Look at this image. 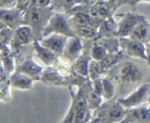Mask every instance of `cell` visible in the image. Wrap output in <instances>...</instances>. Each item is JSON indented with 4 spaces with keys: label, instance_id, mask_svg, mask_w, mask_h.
Here are the masks:
<instances>
[{
    "label": "cell",
    "instance_id": "6da1fadb",
    "mask_svg": "<svg viewBox=\"0 0 150 123\" xmlns=\"http://www.w3.org/2000/svg\"><path fill=\"white\" fill-rule=\"evenodd\" d=\"M51 9H40V8H30L22 12V25L31 27L33 31L36 40H41V33L46 27L48 20L52 16Z\"/></svg>",
    "mask_w": 150,
    "mask_h": 123
},
{
    "label": "cell",
    "instance_id": "7a4b0ae2",
    "mask_svg": "<svg viewBox=\"0 0 150 123\" xmlns=\"http://www.w3.org/2000/svg\"><path fill=\"white\" fill-rule=\"evenodd\" d=\"M52 33L65 36L68 38L76 37L69 22V17L65 14H60V12H53L52 14L51 18H49L46 25V27L42 31L41 38H43V37H46L48 35H52Z\"/></svg>",
    "mask_w": 150,
    "mask_h": 123
},
{
    "label": "cell",
    "instance_id": "3957f363",
    "mask_svg": "<svg viewBox=\"0 0 150 123\" xmlns=\"http://www.w3.org/2000/svg\"><path fill=\"white\" fill-rule=\"evenodd\" d=\"M149 83H145L140 85L138 89L134 90L132 94L126 96V97H121L117 100V103L124 110H130L134 107H139L140 105H143L148 100V95H149Z\"/></svg>",
    "mask_w": 150,
    "mask_h": 123
},
{
    "label": "cell",
    "instance_id": "277c9868",
    "mask_svg": "<svg viewBox=\"0 0 150 123\" xmlns=\"http://www.w3.org/2000/svg\"><path fill=\"white\" fill-rule=\"evenodd\" d=\"M121 21L117 23V37H120V38L128 37L137 25L146 18L145 16L134 14V12H128V14L121 15Z\"/></svg>",
    "mask_w": 150,
    "mask_h": 123
},
{
    "label": "cell",
    "instance_id": "5b68a950",
    "mask_svg": "<svg viewBox=\"0 0 150 123\" xmlns=\"http://www.w3.org/2000/svg\"><path fill=\"white\" fill-rule=\"evenodd\" d=\"M124 116H126V110L121 107L117 102L112 105H105L97 115L100 123H117L122 121Z\"/></svg>",
    "mask_w": 150,
    "mask_h": 123
},
{
    "label": "cell",
    "instance_id": "8992f818",
    "mask_svg": "<svg viewBox=\"0 0 150 123\" xmlns=\"http://www.w3.org/2000/svg\"><path fill=\"white\" fill-rule=\"evenodd\" d=\"M120 46L124 49L128 55L130 57H137V58H142L146 62H149V57H148V46L143 45L140 42L133 41L126 37V38H120Z\"/></svg>",
    "mask_w": 150,
    "mask_h": 123
},
{
    "label": "cell",
    "instance_id": "52a82bcc",
    "mask_svg": "<svg viewBox=\"0 0 150 123\" xmlns=\"http://www.w3.org/2000/svg\"><path fill=\"white\" fill-rule=\"evenodd\" d=\"M83 41L79 37H71V38H68L65 47L63 49V60L68 64L74 63L75 60L79 58V55L83 53Z\"/></svg>",
    "mask_w": 150,
    "mask_h": 123
},
{
    "label": "cell",
    "instance_id": "ba28073f",
    "mask_svg": "<svg viewBox=\"0 0 150 123\" xmlns=\"http://www.w3.org/2000/svg\"><path fill=\"white\" fill-rule=\"evenodd\" d=\"M67 41H68V37L52 33V35H48L46 37H43V38L38 40V43L42 47H45L46 49L54 53L55 55H59V54L62 55Z\"/></svg>",
    "mask_w": 150,
    "mask_h": 123
},
{
    "label": "cell",
    "instance_id": "9c48e42d",
    "mask_svg": "<svg viewBox=\"0 0 150 123\" xmlns=\"http://www.w3.org/2000/svg\"><path fill=\"white\" fill-rule=\"evenodd\" d=\"M0 21L8 28H17L22 25V12L16 8L0 9Z\"/></svg>",
    "mask_w": 150,
    "mask_h": 123
},
{
    "label": "cell",
    "instance_id": "30bf717a",
    "mask_svg": "<svg viewBox=\"0 0 150 123\" xmlns=\"http://www.w3.org/2000/svg\"><path fill=\"white\" fill-rule=\"evenodd\" d=\"M120 78L123 83H137L143 78V73L137 64L128 62V63H124L121 68Z\"/></svg>",
    "mask_w": 150,
    "mask_h": 123
},
{
    "label": "cell",
    "instance_id": "8fae6325",
    "mask_svg": "<svg viewBox=\"0 0 150 123\" xmlns=\"http://www.w3.org/2000/svg\"><path fill=\"white\" fill-rule=\"evenodd\" d=\"M17 73H21V74H25L30 78H33V79H37L40 80V75L43 71V68L37 64L36 62L32 59V57H28L26 60L21 63L17 68H15Z\"/></svg>",
    "mask_w": 150,
    "mask_h": 123
},
{
    "label": "cell",
    "instance_id": "7c38bea8",
    "mask_svg": "<svg viewBox=\"0 0 150 123\" xmlns=\"http://www.w3.org/2000/svg\"><path fill=\"white\" fill-rule=\"evenodd\" d=\"M128 122H137V123H149L150 122V111L148 106L134 107L130 110H126L124 116Z\"/></svg>",
    "mask_w": 150,
    "mask_h": 123
},
{
    "label": "cell",
    "instance_id": "4fadbf2b",
    "mask_svg": "<svg viewBox=\"0 0 150 123\" xmlns=\"http://www.w3.org/2000/svg\"><path fill=\"white\" fill-rule=\"evenodd\" d=\"M35 80H37V79L30 78V76L25 75V74H21V73L14 71L10 75V79L8 81H9V86H11V88L20 89V90H30L32 88Z\"/></svg>",
    "mask_w": 150,
    "mask_h": 123
},
{
    "label": "cell",
    "instance_id": "5bb4252c",
    "mask_svg": "<svg viewBox=\"0 0 150 123\" xmlns=\"http://www.w3.org/2000/svg\"><path fill=\"white\" fill-rule=\"evenodd\" d=\"M128 38L140 42L143 45L149 46V21L148 18H145L144 21L139 22L137 26L133 28V31L128 36Z\"/></svg>",
    "mask_w": 150,
    "mask_h": 123
},
{
    "label": "cell",
    "instance_id": "9a60e30c",
    "mask_svg": "<svg viewBox=\"0 0 150 123\" xmlns=\"http://www.w3.org/2000/svg\"><path fill=\"white\" fill-rule=\"evenodd\" d=\"M15 41L18 43L20 46H25L28 45V43H32L36 40V37L33 35V31L31 27L26 26V25H21L16 28V33H15Z\"/></svg>",
    "mask_w": 150,
    "mask_h": 123
},
{
    "label": "cell",
    "instance_id": "2e32d148",
    "mask_svg": "<svg viewBox=\"0 0 150 123\" xmlns=\"http://www.w3.org/2000/svg\"><path fill=\"white\" fill-rule=\"evenodd\" d=\"M33 47H35V52H36L37 58H38L45 65L51 66L57 62V55L54 53H52L51 51H48V49H46L45 47H42L38 43V41L33 42Z\"/></svg>",
    "mask_w": 150,
    "mask_h": 123
},
{
    "label": "cell",
    "instance_id": "e0dca14e",
    "mask_svg": "<svg viewBox=\"0 0 150 123\" xmlns=\"http://www.w3.org/2000/svg\"><path fill=\"white\" fill-rule=\"evenodd\" d=\"M71 12H73V15H71V17H69L70 25L73 23L74 26H76V27H84V26L96 27V21H93L85 11L76 10V11H71Z\"/></svg>",
    "mask_w": 150,
    "mask_h": 123
},
{
    "label": "cell",
    "instance_id": "ac0fdd59",
    "mask_svg": "<svg viewBox=\"0 0 150 123\" xmlns=\"http://www.w3.org/2000/svg\"><path fill=\"white\" fill-rule=\"evenodd\" d=\"M117 37V23L112 18H106L97 27V38H108Z\"/></svg>",
    "mask_w": 150,
    "mask_h": 123
},
{
    "label": "cell",
    "instance_id": "d6986e66",
    "mask_svg": "<svg viewBox=\"0 0 150 123\" xmlns=\"http://www.w3.org/2000/svg\"><path fill=\"white\" fill-rule=\"evenodd\" d=\"M90 57L86 52L81 53L79 55V58L74 62V71L80 75L81 78H87V69H89V62H90Z\"/></svg>",
    "mask_w": 150,
    "mask_h": 123
},
{
    "label": "cell",
    "instance_id": "ffe728a7",
    "mask_svg": "<svg viewBox=\"0 0 150 123\" xmlns=\"http://www.w3.org/2000/svg\"><path fill=\"white\" fill-rule=\"evenodd\" d=\"M98 45H101L107 53H118L121 52V46H120V41L116 37H108V38H98L96 42Z\"/></svg>",
    "mask_w": 150,
    "mask_h": 123
},
{
    "label": "cell",
    "instance_id": "44dd1931",
    "mask_svg": "<svg viewBox=\"0 0 150 123\" xmlns=\"http://www.w3.org/2000/svg\"><path fill=\"white\" fill-rule=\"evenodd\" d=\"M1 62H3V68L5 73L11 75L15 71V63H14V57H12V54L8 47H4V49L1 51Z\"/></svg>",
    "mask_w": 150,
    "mask_h": 123
},
{
    "label": "cell",
    "instance_id": "7402d4cb",
    "mask_svg": "<svg viewBox=\"0 0 150 123\" xmlns=\"http://www.w3.org/2000/svg\"><path fill=\"white\" fill-rule=\"evenodd\" d=\"M85 100H86V106L90 111L98 110L100 106L102 105V97L93 92L92 89H90L87 92H85Z\"/></svg>",
    "mask_w": 150,
    "mask_h": 123
},
{
    "label": "cell",
    "instance_id": "603a6c76",
    "mask_svg": "<svg viewBox=\"0 0 150 123\" xmlns=\"http://www.w3.org/2000/svg\"><path fill=\"white\" fill-rule=\"evenodd\" d=\"M122 55H123L122 52H118V53H107V54H106V57L102 60H100L98 63H100V65H101V68H102L103 70H107V69H110V68L115 66L118 63V62L122 59Z\"/></svg>",
    "mask_w": 150,
    "mask_h": 123
},
{
    "label": "cell",
    "instance_id": "cb8c5ba5",
    "mask_svg": "<svg viewBox=\"0 0 150 123\" xmlns=\"http://www.w3.org/2000/svg\"><path fill=\"white\" fill-rule=\"evenodd\" d=\"M75 36L79 38H97V27L93 26H84V27H76V30L74 31Z\"/></svg>",
    "mask_w": 150,
    "mask_h": 123
},
{
    "label": "cell",
    "instance_id": "d4e9b609",
    "mask_svg": "<svg viewBox=\"0 0 150 123\" xmlns=\"http://www.w3.org/2000/svg\"><path fill=\"white\" fill-rule=\"evenodd\" d=\"M105 73V70L101 68L98 62L90 59L89 62V69H87V78H89L91 81L96 79H101V75Z\"/></svg>",
    "mask_w": 150,
    "mask_h": 123
},
{
    "label": "cell",
    "instance_id": "484cf974",
    "mask_svg": "<svg viewBox=\"0 0 150 123\" xmlns=\"http://www.w3.org/2000/svg\"><path fill=\"white\" fill-rule=\"evenodd\" d=\"M42 76H40V80L47 83H52V84H62L63 83V75L60 73H58L57 70H43Z\"/></svg>",
    "mask_w": 150,
    "mask_h": 123
},
{
    "label": "cell",
    "instance_id": "4316f807",
    "mask_svg": "<svg viewBox=\"0 0 150 123\" xmlns=\"http://www.w3.org/2000/svg\"><path fill=\"white\" fill-rule=\"evenodd\" d=\"M102 83V94L101 97L105 100H111L115 95V85L112 83V80L108 78H102L101 79Z\"/></svg>",
    "mask_w": 150,
    "mask_h": 123
},
{
    "label": "cell",
    "instance_id": "83f0119b",
    "mask_svg": "<svg viewBox=\"0 0 150 123\" xmlns=\"http://www.w3.org/2000/svg\"><path fill=\"white\" fill-rule=\"evenodd\" d=\"M90 119H91V111L87 108V106H84L76 111V113L74 115L71 119V123H87Z\"/></svg>",
    "mask_w": 150,
    "mask_h": 123
},
{
    "label": "cell",
    "instance_id": "f1b7e54d",
    "mask_svg": "<svg viewBox=\"0 0 150 123\" xmlns=\"http://www.w3.org/2000/svg\"><path fill=\"white\" fill-rule=\"evenodd\" d=\"M106 54H107V52H106V49L101 46L98 45V43H95L92 47H91V53H90V57L92 60H96V62H100L102 60Z\"/></svg>",
    "mask_w": 150,
    "mask_h": 123
},
{
    "label": "cell",
    "instance_id": "f546056e",
    "mask_svg": "<svg viewBox=\"0 0 150 123\" xmlns=\"http://www.w3.org/2000/svg\"><path fill=\"white\" fill-rule=\"evenodd\" d=\"M11 30L8 27H4L1 31H0V45H6L10 38H11Z\"/></svg>",
    "mask_w": 150,
    "mask_h": 123
},
{
    "label": "cell",
    "instance_id": "4dcf8cb0",
    "mask_svg": "<svg viewBox=\"0 0 150 123\" xmlns=\"http://www.w3.org/2000/svg\"><path fill=\"white\" fill-rule=\"evenodd\" d=\"M51 4H52V0H31V8L46 9V8H49Z\"/></svg>",
    "mask_w": 150,
    "mask_h": 123
},
{
    "label": "cell",
    "instance_id": "1f68e13d",
    "mask_svg": "<svg viewBox=\"0 0 150 123\" xmlns=\"http://www.w3.org/2000/svg\"><path fill=\"white\" fill-rule=\"evenodd\" d=\"M15 8L18 11H26L27 9L31 8V0H16V4H15Z\"/></svg>",
    "mask_w": 150,
    "mask_h": 123
},
{
    "label": "cell",
    "instance_id": "d6a6232c",
    "mask_svg": "<svg viewBox=\"0 0 150 123\" xmlns=\"http://www.w3.org/2000/svg\"><path fill=\"white\" fill-rule=\"evenodd\" d=\"M102 79V78H101ZM101 79H96V80H92V86L91 89L93 92H96L97 95L101 96L102 94V83H101Z\"/></svg>",
    "mask_w": 150,
    "mask_h": 123
},
{
    "label": "cell",
    "instance_id": "836d02e7",
    "mask_svg": "<svg viewBox=\"0 0 150 123\" xmlns=\"http://www.w3.org/2000/svg\"><path fill=\"white\" fill-rule=\"evenodd\" d=\"M16 0H0V9H10L15 8Z\"/></svg>",
    "mask_w": 150,
    "mask_h": 123
},
{
    "label": "cell",
    "instance_id": "e575fe53",
    "mask_svg": "<svg viewBox=\"0 0 150 123\" xmlns=\"http://www.w3.org/2000/svg\"><path fill=\"white\" fill-rule=\"evenodd\" d=\"M96 1L95 0H76L74 5H85V6H92L95 5Z\"/></svg>",
    "mask_w": 150,
    "mask_h": 123
},
{
    "label": "cell",
    "instance_id": "d590c367",
    "mask_svg": "<svg viewBox=\"0 0 150 123\" xmlns=\"http://www.w3.org/2000/svg\"><path fill=\"white\" fill-rule=\"evenodd\" d=\"M75 1H76V0H63V4H64V5L73 6V5L75 4Z\"/></svg>",
    "mask_w": 150,
    "mask_h": 123
},
{
    "label": "cell",
    "instance_id": "8d00e7d4",
    "mask_svg": "<svg viewBox=\"0 0 150 123\" xmlns=\"http://www.w3.org/2000/svg\"><path fill=\"white\" fill-rule=\"evenodd\" d=\"M87 123H100V118H98L97 116H96V117H93V118L91 117V119H90L89 122H87Z\"/></svg>",
    "mask_w": 150,
    "mask_h": 123
},
{
    "label": "cell",
    "instance_id": "74e56055",
    "mask_svg": "<svg viewBox=\"0 0 150 123\" xmlns=\"http://www.w3.org/2000/svg\"><path fill=\"white\" fill-rule=\"evenodd\" d=\"M120 1H121V0H107L106 3H107L108 5H112V4H113V5H117V3H120Z\"/></svg>",
    "mask_w": 150,
    "mask_h": 123
},
{
    "label": "cell",
    "instance_id": "f35d334b",
    "mask_svg": "<svg viewBox=\"0 0 150 123\" xmlns=\"http://www.w3.org/2000/svg\"><path fill=\"white\" fill-rule=\"evenodd\" d=\"M4 27H6V26H5V25H4V23H3L1 21H0V31H1V30H3Z\"/></svg>",
    "mask_w": 150,
    "mask_h": 123
},
{
    "label": "cell",
    "instance_id": "ab89813d",
    "mask_svg": "<svg viewBox=\"0 0 150 123\" xmlns=\"http://www.w3.org/2000/svg\"><path fill=\"white\" fill-rule=\"evenodd\" d=\"M117 123H128V121H127L126 118H123L122 121H120V122H117Z\"/></svg>",
    "mask_w": 150,
    "mask_h": 123
},
{
    "label": "cell",
    "instance_id": "60d3db41",
    "mask_svg": "<svg viewBox=\"0 0 150 123\" xmlns=\"http://www.w3.org/2000/svg\"><path fill=\"white\" fill-rule=\"evenodd\" d=\"M96 3H102V1H105V0H95Z\"/></svg>",
    "mask_w": 150,
    "mask_h": 123
},
{
    "label": "cell",
    "instance_id": "b9f144b4",
    "mask_svg": "<svg viewBox=\"0 0 150 123\" xmlns=\"http://www.w3.org/2000/svg\"><path fill=\"white\" fill-rule=\"evenodd\" d=\"M128 123H137V122H128Z\"/></svg>",
    "mask_w": 150,
    "mask_h": 123
}]
</instances>
